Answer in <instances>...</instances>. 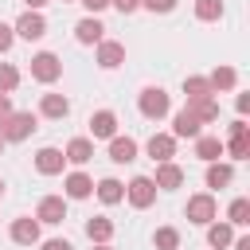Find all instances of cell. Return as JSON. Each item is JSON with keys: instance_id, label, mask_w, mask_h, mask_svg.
<instances>
[{"instance_id": "cell-9", "label": "cell", "mask_w": 250, "mask_h": 250, "mask_svg": "<svg viewBox=\"0 0 250 250\" xmlns=\"http://www.w3.org/2000/svg\"><path fill=\"white\" fill-rule=\"evenodd\" d=\"M35 219H39V223H51V227L62 223V219H66V199H62V195H43L39 207H35Z\"/></svg>"}, {"instance_id": "cell-38", "label": "cell", "mask_w": 250, "mask_h": 250, "mask_svg": "<svg viewBox=\"0 0 250 250\" xmlns=\"http://www.w3.org/2000/svg\"><path fill=\"white\" fill-rule=\"evenodd\" d=\"M12 113H16V109H12V98H8V94H0V125H4Z\"/></svg>"}, {"instance_id": "cell-5", "label": "cell", "mask_w": 250, "mask_h": 250, "mask_svg": "<svg viewBox=\"0 0 250 250\" xmlns=\"http://www.w3.org/2000/svg\"><path fill=\"white\" fill-rule=\"evenodd\" d=\"M125 199H129L137 211L152 207V203H156V184H152V176H133V180L125 184Z\"/></svg>"}, {"instance_id": "cell-28", "label": "cell", "mask_w": 250, "mask_h": 250, "mask_svg": "<svg viewBox=\"0 0 250 250\" xmlns=\"http://www.w3.org/2000/svg\"><path fill=\"white\" fill-rule=\"evenodd\" d=\"M230 180H234V168L230 164H219V160L207 164V188H227Z\"/></svg>"}, {"instance_id": "cell-44", "label": "cell", "mask_w": 250, "mask_h": 250, "mask_svg": "<svg viewBox=\"0 0 250 250\" xmlns=\"http://www.w3.org/2000/svg\"><path fill=\"white\" fill-rule=\"evenodd\" d=\"M0 195H4V180H0Z\"/></svg>"}, {"instance_id": "cell-12", "label": "cell", "mask_w": 250, "mask_h": 250, "mask_svg": "<svg viewBox=\"0 0 250 250\" xmlns=\"http://www.w3.org/2000/svg\"><path fill=\"white\" fill-rule=\"evenodd\" d=\"M152 184H156V191H176V188L184 184V168H180V164H172V160H164V164H156Z\"/></svg>"}, {"instance_id": "cell-19", "label": "cell", "mask_w": 250, "mask_h": 250, "mask_svg": "<svg viewBox=\"0 0 250 250\" xmlns=\"http://www.w3.org/2000/svg\"><path fill=\"white\" fill-rule=\"evenodd\" d=\"M109 160L113 164H133L137 160V141L133 137H109Z\"/></svg>"}, {"instance_id": "cell-36", "label": "cell", "mask_w": 250, "mask_h": 250, "mask_svg": "<svg viewBox=\"0 0 250 250\" xmlns=\"http://www.w3.org/2000/svg\"><path fill=\"white\" fill-rule=\"evenodd\" d=\"M39 250H74V246H70L66 238H47V242H43Z\"/></svg>"}, {"instance_id": "cell-35", "label": "cell", "mask_w": 250, "mask_h": 250, "mask_svg": "<svg viewBox=\"0 0 250 250\" xmlns=\"http://www.w3.org/2000/svg\"><path fill=\"white\" fill-rule=\"evenodd\" d=\"M109 4H113L121 16H129V12H137V8H141V0H109Z\"/></svg>"}, {"instance_id": "cell-18", "label": "cell", "mask_w": 250, "mask_h": 250, "mask_svg": "<svg viewBox=\"0 0 250 250\" xmlns=\"http://www.w3.org/2000/svg\"><path fill=\"white\" fill-rule=\"evenodd\" d=\"M102 31H105V27H102V20H98V16H86V20H78V23H74V39H78L82 47L102 43Z\"/></svg>"}, {"instance_id": "cell-33", "label": "cell", "mask_w": 250, "mask_h": 250, "mask_svg": "<svg viewBox=\"0 0 250 250\" xmlns=\"http://www.w3.org/2000/svg\"><path fill=\"white\" fill-rule=\"evenodd\" d=\"M12 43H16V31L0 20V55H8V51H12Z\"/></svg>"}, {"instance_id": "cell-34", "label": "cell", "mask_w": 250, "mask_h": 250, "mask_svg": "<svg viewBox=\"0 0 250 250\" xmlns=\"http://www.w3.org/2000/svg\"><path fill=\"white\" fill-rule=\"evenodd\" d=\"M141 8H148V12H160V16H164V12H172V8H176V0H141Z\"/></svg>"}, {"instance_id": "cell-22", "label": "cell", "mask_w": 250, "mask_h": 250, "mask_svg": "<svg viewBox=\"0 0 250 250\" xmlns=\"http://www.w3.org/2000/svg\"><path fill=\"white\" fill-rule=\"evenodd\" d=\"M234 242V227L230 223H207V246L211 250H223Z\"/></svg>"}, {"instance_id": "cell-16", "label": "cell", "mask_w": 250, "mask_h": 250, "mask_svg": "<svg viewBox=\"0 0 250 250\" xmlns=\"http://www.w3.org/2000/svg\"><path fill=\"white\" fill-rule=\"evenodd\" d=\"M62 191H66V199H90L94 195V180L86 172H70L62 180Z\"/></svg>"}, {"instance_id": "cell-39", "label": "cell", "mask_w": 250, "mask_h": 250, "mask_svg": "<svg viewBox=\"0 0 250 250\" xmlns=\"http://www.w3.org/2000/svg\"><path fill=\"white\" fill-rule=\"evenodd\" d=\"M234 109H238V117H246L250 113V94H238L234 98Z\"/></svg>"}, {"instance_id": "cell-37", "label": "cell", "mask_w": 250, "mask_h": 250, "mask_svg": "<svg viewBox=\"0 0 250 250\" xmlns=\"http://www.w3.org/2000/svg\"><path fill=\"white\" fill-rule=\"evenodd\" d=\"M78 4H82V8L90 12V16H98L102 8H109V0H78Z\"/></svg>"}, {"instance_id": "cell-29", "label": "cell", "mask_w": 250, "mask_h": 250, "mask_svg": "<svg viewBox=\"0 0 250 250\" xmlns=\"http://www.w3.org/2000/svg\"><path fill=\"white\" fill-rule=\"evenodd\" d=\"M152 246H156V250H180V230H176V227H156Z\"/></svg>"}, {"instance_id": "cell-14", "label": "cell", "mask_w": 250, "mask_h": 250, "mask_svg": "<svg viewBox=\"0 0 250 250\" xmlns=\"http://www.w3.org/2000/svg\"><path fill=\"white\" fill-rule=\"evenodd\" d=\"M62 164H66V156H62L59 148H51V145L35 152V172H39V176H59Z\"/></svg>"}, {"instance_id": "cell-31", "label": "cell", "mask_w": 250, "mask_h": 250, "mask_svg": "<svg viewBox=\"0 0 250 250\" xmlns=\"http://www.w3.org/2000/svg\"><path fill=\"white\" fill-rule=\"evenodd\" d=\"M227 219H230V227H246L250 223V199H234L227 207Z\"/></svg>"}, {"instance_id": "cell-10", "label": "cell", "mask_w": 250, "mask_h": 250, "mask_svg": "<svg viewBox=\"0 0 250 250\" xmlns=\"http://www.w3.org/2000/svg\"><path fill=\"white\" fill-rule=\"evenodd\" d=\"M121 62H125V43L102 39V43H98V66H102V70H117Z\"/></svg>"}, {"instance_id": "cell-24", "label": "cell", "mask_w": 250, "mask_h": 250, "mask_svg": "<svg viewBox=\"0 0 250 250\" xmlns=\"http://www.w3.org/2000/svg\"><path fill=\"white\" fill-rule=\"evenodd\" d=\"M184 98L191 105V102H203V98H215V94H211V86H207L203 74H191V78H184Z\"/></svg>"}, {"instance_id": "cell-4", "label": "cell", "mask_w": 250, "mask_h": 250, "mask_svg": "<svg viewBox=\"0 0 250 250\" xmlns=\"http://www.w3.org/2000/svg\"><path fill=\"white\" fill-rule=\"evenodd\" d=\"M35 129H39L35 113H31V109H23V113H12V117L0 125V137H4V145H8V141H27Z\"/></svg>"}, {"instance_id": "cell-42", "label": "cell", "mask_w": 250, "mask_h": 250, "mask_svg": "<svg viewBox=\"0 0 250 250\" xmlns=\"http://www.w3.org/2000/svg\"><path fill=\"white\" fill-rule=\"evenodd\" d=\"M0 156H4V137H0Z\"/></svg>"}, {"instance_id": "cell-20", "label": "cell", "mask_w": 250, "mask_h": 250, "mask_svg": "<svg viewBox=\"0 0 250 250\" xmlns=\"http://www.w3.org/2000/svg\"><path fill=\"white\" fill-rule=\"evenodd\" d=\"M94 195H98L105 207H113V203H121V199H125V184H121V180H113V176H105V180H98V184H94Z\"/></svg>"}, {"instance_id": "cell-43", "label": "cell", "mask_w": 250, "mask_h": 250, "mask_svg": "<svg viewBox=\"0 0 250 250\" xmlns=\"http://www.w3.org/2000/svg\"><path fill=\"white\" fill-rule=\"evenodd\" d=\"M94 250H113V246H94Z\"/></svg>"}, {"instance_id": "cell-26", "label": "cell", "mask_w": 250, "mask_h": 250, "mask_svg": "<svg viewBox=\"0 0 250 250\" xmlns=\"http://www.w3.org/2000/svg\"><path fill=\"white\" fill-rule=\"evenodd\" d=\"M195 156L207 160V164H215L223 156V141L219 137H195Z\"/></svg>"}, {"instance_id": "cell-3", "label": "cell", "mask_w": 250, "mask_h": 250, "mask_svg": "<svg viewBox=\"0 0 250 250\" xmlns=\"http://www.w3.org/2000/svg\"><path fill=\"white\" fill-rule=\"evenodd\" d=\"M184 215H188V223H195V227H207V223H215V215H219V203H215V195H211V191H199V195H191V199H188Z\"/></svg>"}, {"instance_id": "cell-17", "label": "cell", "mask_w": 250, "mask_h": 250, "mask_svg": "<svg viewBox=\"0 0 250 250\" xmlns=\"http://www.w3.org/2000/svg\"><path fill=\"white\" fill-rule=\"evenodd\" d=\"M12 242H20V246H35V242H39V219H31V215L16 219V223H12Z\"/></svg>"}, {"instance_id": "cell-30", "label": "cell", "mask_w": 250, "mask_h": 250, "mask_svg": "<svg viewBox=\"0 0 250 250\" xmlns=\"http://www.w3.org/2000/svg\"><path fill=\"white\" fill-rule=\"evenodd\" d=\"M195 20H203V23L223 20V0H195Z\"/></svg>"}, {"instance_id": "cell-15", "label": "cell", "mask_w": 250, "mask_h": 250, "mask_svg": "<svg viewBox=\"0 0 250 250\" xmlns=\"http://www.w3.org/2000/svg\"><path fill=\"white\" fill-rule=\"evenodd\" d=\"M39 113L51 117V121H62V117L70 113V98H66V94H43V98H39Z\"/></svg>"}, {"instance_id": "cell-2", "label": "cell", "mask_w": 250, "mask_h": 250, "mask_svg": "<svg viewBox=\"0 0 250 250\" xmlns=\"http://www.w3.org/2000/svg\"><path fill=\"white\" fill-rule=\"evenodd\" d=\"M31 78L43 82V86L59 82V78H62V59H59L55 51H39V55H31Z\"/></svg>"}, {"instance_id": "cell-8", "label": "cell", "mask_w": 250, "mask_h": 250, "mask_svg": "<svg viewBox=\"0 0 250 250\" xmlns=\"http://www.w3.org/2000/svg\"><path fill=\"white\" fill-rule=\"evenodd\" d=\"M172 137H176V141H195V137H203V125L195 121V113H191L188 105L172 117Z\"/></svg>"}, {"instance_id": "cell-11", "label": "cell", "mask_w": 250, "mask_h": 250, "mask_svg": "<svg viewBox=\"0 0 250 250\" xmlns=\"http://www.w3.org/2000/svg\"><path fill=\"white\" fill-rule=\"evenodd\" d=\"M90 133H94V141H109V137H117V113H113V109H98V113H90Z\"/></svg>"}, {"instance_id": "cell-40", "label": "cell", "mask_w": 250, "mask_h": 250, "mask_svg": "<svg viewBox=\"0 0 250 250\" xmlns=\"http://www.w3.org/2000/svg\"><path fill=\"white\" fill-rule=\"evenodd\" d=\"M230 246H234V250H250V238H246V234H242V238H234V242H230Z\"/></svg>"}, {"instance_id": "cell-45", "label": "cell", "mask_w": 250, "mask_h": 250, "mask_svg": "<svg viewBox=\"0 0 250 250\" xmlns=\"http://www.w3.org/2000/svg\"><path fill=\"white\" fill-rule=\"evenodd\" d=\"M62 4H70V0H62Z\"/></svg>"}, {"instance_id": "cell-41", "label": "cell", "mask_w": 250, "mask_h": 250, "mask_svg": "<svg viewBox=\"0 0 250 250\" xmlns=\"http://www.w3.org/2000/svg\"><path fill=\"white\" fill-rule=\"evenodd\" d=\"M23 4H27V12H39V8L47 4V0H23Z\"/></svg>"}, {"instance_id": "cell-21", "label": "cell", "mask_w": 250, "mask_h": 250, "mask_svg": "<svg viewBox=\"0 0 250 250\" xmlns=\"http://www.w3.org/2000/svg\"><path fill=\"white\" fill-rule=\"evenodd\" d=\"M86 234H90V242H98V246H109V238H113V219H105V215L90 219V223H86Z\"/></svg>"}, {"instance_id": "cell-27", "label": "cell", "mask_w": 250, "mask_h": 250, "mask_svg": "<svg viewBox=\"0 0 250 250\" xmlns=\"http://www.w3.org/2000/svg\"><path fill=\"white\" fill-rule=\"evenodd\" d=\"M188 109L195 113V121H199V125H211V121H219V102H215V98H203V102H191Z\"/></svg>"}, {"instance_id": "cell-13", "label": "cell", "mask_w": 250, "mask_h": 250, "mask_svg": "<svg viewBox=\"0 0 250 250\" xmlns=\"http://www.w3.org/2000/svg\"><path fill=\"white\" fill-rule=\"evenodd\" d=\"M145 148H148V156H152L156 164H164V160L176 156V137H172V133H152Z\"/></svg>"}, {"instance_id": "cell-32", "label": "cell", "mask_w": 250, "mask_h": 250, "mask_svg": "<svg viewBox=\"0 0 250 250\" xmlns=\"http://www.w3.org/2000/svg\"><path fill=\"white\" fill-rule=\"evenodd\" d=\"M20 86V70L12 62H0V94H12Z\"/></svg>"}, {"instance_id": "cell-23", "label": "cell", "mask_w": 250, "mask_h": 250, "mask_svg": "<svg viewBox=\"0 0 250 250\" xmlns=\"http://www.w3.org/2000/svg\"><path fill=\"white\" fill-rule=\"evenodd\" d=\"M234 82H238L234 66H215V70L207 74V86H211V94H219V90H234Z\"/></svg>"}, {"instance_id": "cell-7", "label": "cell", "mask_w": 250, "mask_h": 250, "mask_svg": "<svg viewBox=\"0 0 250 250\" xmlns=\"http://www.w3.org/2000/svg\"><path fill=\"white\" fill-rule=\"evenodd\" d=\"M223 152H230L234 160H246V156H250V125H246L242 117L230 125V141L223 145Z\"/></svg>"}, {"instance_id": "cell-1", "label": "cell", "mask_w": 250, "mask_h": 250, "mask_svg": "<svg viewBox=\"0 0 250 250\" xmlns=\"http://www.w3.org/2000/svg\"><path fill=\"white\" fill-rule=\"evenodd\" d=\"M137 109H141V117L160 121V117H168L172 102H168V94H164L160 86H145V90H141V98H137Z\"/></svg>"}, {"instance_id": "cell-6", "label": "cell", "mask_w": 250, "mask_h": 250, "mask_svg": "<svg viewBox=\"0 0 250 250\" xmlns=\"http://www.w3.org/2000/svg\"><path fill=\"white\" fill-rule=\"evenodd\" d=\"M12 31H16L20 39L35 43V39H43V35H47V20H43V12H23V16L12 23Z\"/></svg>"}, {"instance_id": "cell-25", "label": "cell", "mask_w": 250, "mask_h": 250, "mask_svg": "<svg viewBox=\"0 0 250 250\" xmlns=\"http://www.w3.org/2000/svg\"><path fill=\"white\" fill-rule=\"evenodd\" d=\"M62 156H66L70 164H86V160L94 156V141H90V137H74V141L66 145V152H62Z\"/></svg>"}]
</instances>
